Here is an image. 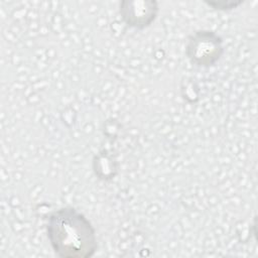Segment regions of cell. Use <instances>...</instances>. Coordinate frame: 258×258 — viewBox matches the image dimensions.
Returning <instances> with one entry per match:
<instances>
[{
    "instance_id": "277c9868",
    "label": "cell",
    "mask_w": 258,
    "mask_h": 258,
    "mask_svg": "<svg viewBox=\"0 0 258 258\" xmlns=\"http://www.w3.org/2000/svg\"><path fill=\"white\" fill-rule=\"evenodd\" d=\"M209 6L217 9V10H223V11H228V10H232L234 8H237L238 6H240L241 4H243V1H237V2H233V1H207L206 2Z\"/></svg>"
},
{
    "instance_id": "7a4b0ae2",
    "label": "cell",
    "mask_w": 258,
    "mask_h": 258,
    "mask_svg": "<svg viewBox=\"0 0 258 258\" xmlns=\"http://www.w3.org/2000/svg\"><path fill=\"white\" fill-rule=\"evenodd\" d=\"M224 52L223 40L214 31L200 30L191 34L185 46L187 58L196 66H214Z\"/></svg>"
},
{
    "instance_id": "3957f363",
    "label": "cell",
    "mask_w": 258,
    "mask_h": 258,
    "mask_svg": "<svg viewBox=\"0 0 258 258\" xmlns=\"http://www.w3.org/2000/svg\"><path fill=\"white\" fill-rule=\"evenodd\" d=\"M158 10L156 1H123L119 5L122 20L128 26L139 30L152 24Z\"/></svg>"
},
{
    "instance_id": "6da1fadb",
    "label": "cell",
    "mask_w": 258,
    "mask_h": 258,
    "mask_svg": "<svg viewBox=\"0 0 258 258\" xmlns=\"http://www.w3.org/2000/svg\"><path fill=\"white\" fill-rule=\"evenodd\" d=\"M46 236L60 258H90L98 250L97 234L90 220L73 207H64L46 216Z\"/></svg>"
}]
</instances>
